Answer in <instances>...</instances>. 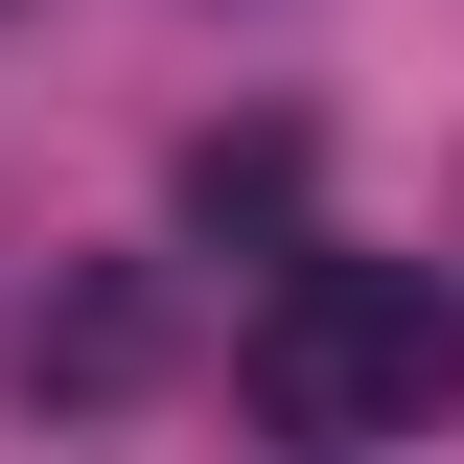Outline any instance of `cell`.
<instances>
[{"label": "cell", "mask_w": 464, "mask_h": 464, "mask_svg": "<svg viewBox=\"0 0 464 464\" xmlns=\"http://www.w3.org/2000/svg\"><path fill=\"white\" fill-rule=\"evenodd\" d=\"M232 395L279 441H418V395H464V302L418 256H279L232 325Z\"/></svg>", "instance_id": "cell-1"}, {"label": "cell", "mask_w": 464, "mask_h": 464, "mask_svg": "<svg viewBox=\"0 0 464 464\" xmlns=\"http://www.w3.org/2000/svg\"><path fill=\"white\" fill-rule=\"evenodd\" d=\"M140 348H163V302H140V256H93V279L24 325V372H47V395H140Z\"/></svg>", "instance_id": "cell-2"}, {"label": "cell", "mask_w": 464, "mask_h": 464, "mask_svg": "<svg viewBox=\"0 0 464 464\" xmlns=\"http://www.w3.org/2000/svg\"><path fill=\"white\" fill-rule=\"evenodd\" d=\"M302 464H348V441H302Z\"/></svg>", "instance_id": "cell-3"}]
</instances>
